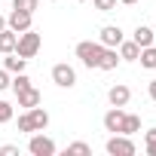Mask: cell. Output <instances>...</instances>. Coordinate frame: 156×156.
<instances>
[{"instance_id":"18","label":"cell","mask_w":156,"mask_h":156,"mask_svg":"<svg viewBox=\"0 0 156 156\" xmlns=\"http://www.w3.org/2000/svg\"><path fill=\"white\" fill-rule=\"evenodd\" d=\"M138 61H141V67L156 70V46H144V49H141V55H138Z\"/></svg>"},{"instance_id":"13","label":"cell","mask_w":156,"mask_h":156,"mask_svg":"<svg viewBox=\"0 0 156 156\" xmlns=\"http://www.w3.org/2000/svg\"><path fill=\"white\" fill-rule=\"evenodd\" d=\"M116 52H119V58H122V61H138V55H141V46H138L135 40H122V43L116 46Z\"/></svg>"},{"instance_id":"1","label":"cell","mask_w":156,"mask_h":156,"mask_svg":"<svg viewBox=\"0 0 156 156\" xmlns=\"http://www.w3.org/2000/svg\"><path fill=\"white\" fill-rule=\"evenodd\" d=\"M46 126H49V113L37 104V107H31V110H25L22 116H19V132H25V135H31V132H46Z\"/></svg>"},{"instance_id":"12","label":"cell","mask_w":156,"mask_h":156,"mask_svg":"<svg viewBox=\"0 0 156 156\" xmlns=\"http://www.w3.org/2000/svg\"><path fill=\"white\" fill-rule=\"evenodd\" d=\"M119 52L116 49H110V46H104V52H101V61H98V70H116L119 67Z\"/></svg>"},{"instance_id":"2","label":"cell","mask_w":156,"mask_h":156,"mask_svg":"<svg viewBox=\"0 0 156 156\" xmlns=\"http://www.w3.org/2000/svg\"><path fill=\"white\" fill-rule=\"evenodd\" d=\"M101 52H104V46L98 40H80V43H76V58H80L83 67H89V70H98Z\"/></svg>"},{"instance_id":"3","label":"cell","mask_w":156,"mask_h":156,"mask_svg":"<svg viewBox=\"0 0 156 156\" xmlns=\"http://www.w3.org/2000/svg\"><path fill=\"white\" fill-rule=\"evenodd\" d=\"M40 46H43V37H40L34 28H28V31H22L19 40H16V55H22V58H34V55L40 52Z\"/></svg>"},{"instance_id":"20","label":"cell","mask_w":156,"mask_h":156,"mask_svg":"<svg viewBox=\"0 0 156 156\" xmlns=\"http://www.w3.org/2000/svg\"><path fill=\"white\" fill-rule=\"evenodd\" d=\"M144 150H147V156H156V129L144 132Z\"/></svg>"},{"instance_id":"28","label":"cell","mask_w":156,"mask_h":156,"mask_svg":"<svg viewBox=\"0 0 156 156\" xmlns=\"http://www.w3.org/2000/svg\"><path fill=\"white\" fill-rule=\"evenodd\" d=\"M119 3H122V6H132V3H138V0H119Z\"/></svg>"},{"instance_id":"23","label":"cell","mask_w":156,"mask_h":156,"mask_svg":"<svg viewBox=\"0 0 156 156\" xmlns=\"http://www.w3.org/2000/svg\"><path fill=\"white\" fill-rule=\"evenodd\" d=\"M116 3H119V0H92V6H95L98 12H113Z\"/></svg>"},{"instance_id":"24","label":"cell","mask_w":156,"mask_h":156,"mask_svg":"<svg viewBox=\"0 0 156 156\" xmlns=\"http://www.w3.org/2000/svg\"><path fill=\"white\" fill-rule=\"evenodd\" d=\"M12 119V104L9 101H0V126H6Z\"/></svg>"},{"instance_id":"7","label":"cell","mask_w":156,"mask_h":156,"mask_svg":"<svg viewBox=\"0 0 156 156\" xmlns=\"http://www.w3.org/2000/svg\"><path fill=\"white\" fill-rule=\"evenodd\" d=\"M6 28H9V31H16V34H22V31L34 28V12H25V9H16V6H12V12L6 16Z\"/></svg>"},{"instance_id":"27","label":"cell","mask_w":156,"mask_h":156,"mask_svg":"<svg viewBox=\"0 0 156 156\" xmlns=\"http://www.w3.org/2000/svg\"><path fill=\"white\" fill-rule=\"evenodd\" d=\"M147 95H150V101H156V76L147 83Z\"/></svg>"},{"instance_id":"30","label":"cell","mask_w":156,"mask_h":156,"mask_svg":"<svg viewBox=\"0 0 156 156\" xmlns=\"http://www.w3.org/2000/svg\"><path fill=\"white\" fill-rule=\"evenodd\" d=\"M76 3H86V0H76Z\"/></svg>"},{"instance_id":"22","label":"cell","mask_w":156,"mask_h":156,"mask_svg":"<svg viewBox=\"0 0 156 156\" xmlns=\"http://www.w3.org/2000/svg\"><path fill=\"white\" fill-rule=\"evenodd\" d=\"M16 9H25V12H37L40 9V0H12Z\"/></svg>"},{"instance_id":"10","label":"cell","mask_w":156,"mask_h":156,"mask_svg":"<svg viewBox=\"0 0 156 156\" xmlns=\"http://www.w3.org/2000/svg\"><path fill=\"white\" fill-rule=\"evenodd\" d=\"M16 98H19V107H25V110H31V107H37V104L43 101V95H40V89H34V86H28V89H22V92H16Z\"/></svg>"},{"instance_id":"9","label":"cell","mask_w":156,"mask_h":156,"mask_svg":"<svg viewBox=\"0 0 156 156\" xmlns=\"http://www.w3.org/2000/svg\"><path fill=\"white\" fill-rule=\"evenodd\" d=\"M107 101H110V107H126L132 101V89L126 83H116V86L107 89Z\"/></svg>"},{"instance_id":"4","label":"cell","mask_w":156,"mask_h":156,"mask_svg":"<svg viewBox=\"0 0 156 156\" xmlns=\"http://www.w3.org/2000/svg\"><path fill=\"white\" fill-rule=\"evenodd\" d=\"M28 153H31V156H55L58 147H55V141H52L49 135H43V132H31Z\"/></svg>"},{"instance_id":"29","label":"cell","mask_w":156,"mask_h":156,"mask_svg":"<svg viewBox=\"0 0 156 156\" xmlns=\"http://www.w3.org/2000/svg\"><path fill=\"white\" fill-rule=\"evenodd\" d=\"M3 28H6V19H3V16H0V31H3Z\"/></svg>"},{"instance_id":"8","label":"cell","mask_w":156,"mask_h":156,"mask_svg":"<svg viewBox=\"0 0 156 156\" xmlns=\"http://www.w3.org/2000/svg\"><path fill=\"white\" fill-rule=\"evenodd\" d=\"M122 40H126V34H122L119 25H104L101 34H98V43H101V46H110V49H116Z\"/></svg>"},{"instance_id":"17","label":"cell","mask_w":156,"mask_h":156,"mask_svg":"<svg viewBox=\"0 0 156 156\" xmlns=\"http://www.w3.org/2000/svg\"><path fill=\"white\" fill-rule=\"evenodd\" d=\"M16 40H19V34L16 31H9V28H3L0 31V52H16Z\"/></svg>"},{"instance_id":"26","label":"cell","mask_w":156,"mask_h":156,"mask_svg":"<svg viewBox=\"0 0 156 156\" xmlns=\"http://www.w3.org/2000/svg\"><path fill=\"white\" fill-rule=\"evenodd\" d=\"M9 80H12V76H9V70H6V67H0V92H3V89H9Z\"/></svg>"},{"instance_id":"14","label":"cell","mask_w":156,"mask_h":156,"mask_svg":"<svg viewBox=\"0 0 156 156\" xmlns=\"http://www.w3.org/2000/svg\"><path fill=\"white\" fill-rule=\"evenodd\" d=\"M132 40L144 49V46H153V40H156V34H153V28H147V25H138L135 28V34H132Z\"/></svg>"},{"instance_id":"25","label":"cell","mask_w":156,"mask_h":156,"mask_svg":"<svg viewBox=\"0 0 156 156\" xmlns=\"http://www.w3.org/2000/svg\"><path fill=\"white\" fill-rule=\"evenodd\" d=\"M0 156H19V144H3L0 147Z\"/></svg>"},{"instance_id":"5","label":"cell","mask_w":156,"mask_h":156,"mask_svg":"<svg viewBox=\"0 0 156 156\" xmlns=\"http://www.w3.org/2000/svg\"><path fill=\"white\" fill-rule=\"evenodd\" d=\"M104 150L110 153V156H135V141H132V135H110L107 138V144H104Z\"/></svg>"},{"instance_id":"11","label":"cell","mask_w":156,"mask_h":156,"mask_svg":"<svg viewBox=\"0 0 156 156\" xmlns=\"http://www.w3.org/2000/svg\"><path fill=\"white\" fill-rule=\"evenodd\" d=\"M122 116H126V110L122 107H110L107 113H104V132H110V135H116L119 132V126H122Z\"/></svg>"},{"instance_id":"15","label":"cell","mask_w":156,"mask_h":156,"mask_svg":"<svg viewBox=\"0 0 156 156\" xmlns=\"http://www.w3.org/2000/svg\"><path fill=\"white\" fill-rule=\"evenodd\" d=\"M138 132H141V116H138V113H126L116 135H138Z\"/></svg>"},{"instance_id":"19","label":"cell","mask_w":156,"mask_h":156,"mask_svg":"<svg viewBox=\"0 0 156 156\" xmlns=\"http://www.w3.org/2000/svg\"><path fill=\"white\" fill-rule=\"evenodd\" d=\"M28 86H34V83H31V76H28L25 70H22V73H12V80H9V89H12V92H22V89H28Z\"/></svg>"},{"instance_id":"6","label":"cell","mask_w":156,"mask_h":156,"mask_svg":"<svg viewBox=\"0 0 156 156\" xmlns=\"http://www.w3.org/2000/svg\"><path fill=\"white\" fill-rule=\"evenodd\" d=\"M52 83H55L58 89H73V86H76V70H73L67 61L55 64V67H52Z\"/></svg>"},{"instance_id":"21","label":"cell","mask_w":156,"mask_h":156,"mask_svg":"<svg viewBox=\"0 0 156 156\" xmlns=\"http://www.w3.org/2000/svg\"><path fill=\"white\" fill-rule=\"evenodd\" d=\"M67 153H73V156H89L92 147H89L86 141H73V144H67Z\"/></svg>"},{"instance_id":"16","label":"cell","mask_w":156,"mask_h":156,"mask_svg":"<svg viewBox=\"0 0 156 156\" xmlns=\"http://www.w3.org/2000/svg\"><path fill=\"white\" fill-rule=\"evenodd\" d=\"M3 67H6L9 73H22V70L28 67V58H22V55H16V52H6V58H3Z\"/></svg>"}]
</instances>
